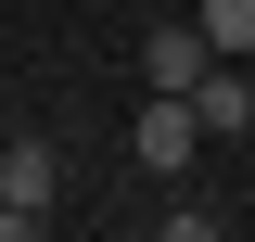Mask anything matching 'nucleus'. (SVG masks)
<instances>
[{
    "instance_id": "1",
    "label": "nucleus",
    "mask_w": 255,
    "mask_h": 242,
    "mask_svg": "<svg viewBox=\"0 0 255 242\" xmlns=\"http://www.w3.org/2000/svg\"><path fill=\"white\" fill-rule=\"evenodd\" d=\"M128 153H140L153 179H179L191 153H204V115H191V90H140V115H128Z\"/></svg>"
},
{
    "instance_id": "2",
    "label": "nucleus",
    "mask_w": 255,
    "mask_h": 242,
    "mask_svg": "<svg viewBox=\"0 0 255 242\" xmlns=\"http://www.w3.org/2000/svg\"><path fill=\"white\" fill-rule=\"evenodd\" d=\"M51 191H64L51 140H13V153H0V230H13V242H26V230H51Z\"/></svg>"
},
{
    "instance_id": "3",
    "label": "nucleus",
    "mask_w": 255,
    "mask_h": 242,
    "mask_svg": "<svg viewBox=\"0 0 255 242\" xmlns=\"http://www.w3.org/2000/svg\"><path fill=\"white\" fill-rule=\"evenodd\" d=\"M204 64H217V38H204V13H179V26L140 38V90H191Z\"/></svg>"
},
{
    "instance_id": "4",
    "label": "nucleus",
    "mask_w": 255,
    "mask_h": 242,
    "mask_svg": "<svg viewBox=\"0 0 255 242\" xmlns=\"http://www.w3.org/2000/svg\"><path fill=\"white\" fill-rule=\"evenodd\" d=\"M191 115H204V140H243V127H255V77H243V51H217L204 77H191Z\"/></svg>"
},
{
    "instance_id": "5",
    "label": "nucleus",
    "mask_w": 255,
    "mask_h": 242,
    "mask_svg": "<svg viewBox=\"0 0 255 242\" xmlns=\"http://www.w3.org/2000/svg\"><path fill=\"white\" fill-rule=\"evenodd\" d=\"M191 13H204V38H217V51H255V0H191Z\"/></svg>"
}]
</instances>
